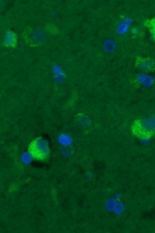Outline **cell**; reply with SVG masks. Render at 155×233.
<instances>
[{"label":"cell","instance_id":"3","mask_svg":"<svg viewBox=\"0 0 155 233\" xmlns=\"http://www.w3.org/2000/svg\"><path fill=\"white\" fill-rule=\"evenodd\" d=\"M58 141L63 146H70L73 142L72 137L67 134H62L58 137Z\"/></svg>","mask_w":155,"mask_h":233},{"label":"cell","instance_id":"12","mask_svg":"<svg viewBox=\"0 0 155 233\" xmlns=\"http://www.w3.org/2000/svg\"><path fill=\"white\" fill-rule=\"evenodd\" d=\"M87 178H90L91 177H92V174L91 173L88 174H87Z\"/></svg>","mask_w":155,"mask_h":233},{"label":"cell","instance_id":"6","mask_svg":"<svg viewBox=\"0 0 155 233\" xmlns=\"http://www.w3.org/2000/svg\"><path fill=\"white\" fill-rule=\"evenodd\" d=\"M154 78L152 76L149 75H145L142 81L141 84L144 87H149L151 86L154 82Z\"/></svg>","mask_w":155,"mask_h":233},{"label":"cell","instance_id":"4","mask_svg":"<svg viewBox=\"0 0 155 233\" xmlns=\"http://www.w3.org/2000/svg\"><path fill=\"white\" fill-rule=\"evenodd\" d=\"M46 37V34L42 30H37L34 32L33 38L36 42H42L45 40Z\"/></svg>","mask_w":155,"mask_h":233},{"label":"cell","instance_id":"11","mask_svg":"<svg viewBox=\"0 0 155 233\" xmlns=\"http://www.w3.org/2000/svg\"><path fill=\"white\" fill-rule=\"evenodd\" d=\"M145 75H146L144 73H140L138 74L137 76L136 77V80L137 82H139V83H141Z\"/></svg>","mask_w":155,"mask_h":233},{"label":"cell","instance_id":"8","mask_svg":"<svg viewBox=\"0 0 155 233\" xmlns=\"http://www.w3.org/2000/svg\"><path fill=\"white\" fill-rule=\"evenodd\" d=\"M15 36L13 33L8 32L7 33L5 39V42L9 45H12L15 42Z\"/></svg>","mask_w":155,"mask_h":233},{"label":"cell","instance_id":"2","mask_svg":"<svg viewBox=\"0 0 155 233\" xmlns=\"http://www.w3.org/2000/svg\"><path fill=\"white\" fill-rule=\"evenodd\" d=\"M53 71L56 82L58 83L63 82L65 79V74L61 67L58 65H55L53 67Z\"/></svg>","mask_w":155,"mask_h":233},{"label":"cell","instance_id":"10","mask_svg":"<svg viewBox=\"0 0 155 233\" xmlns=\"http://www.w3.org/2000/svg\"><path fill=\"white\" fill-rule=\"evenodd\" d=\"M32 156L30 152H26L23 156V160L24 162L28 163L30 162L32 159Z\"/></svg>","mask_w":155,"mask_h":233},{"label":"cell","instance_id":"9","mask_svg":"<svg viewBox=\"0 0 155 233\" xmlns=\"http://www.w3.org/2000/svg\"><path fill=\"white\" fill-rule=\"evenodd\" d=\"M108 43V46H106V51L108 52H112L114 51L116 48V45L113 41H110Z\"/></svg>","mask_w":155,"mask_h":233},{"label":"cell","instance_id":"7","mask_svg":"<svg viewBox=\"0 0 155 233\" xmlns=\"http://www.w3.org/2000/svg\"><path fill=\"white\" fill-rule=\"evenodd\" d=\"M154 63L151 60H147L142 63L140 68L142 70L145 71L148 70L153 66Z\"/></svg>","mask_w":155,"mask_h":233},{"label":"cell","instance_id":"5","mask_svg":"<svg viewBox=\"0 0 155 233\" xmlns=\"http://www.w3.org/2000/svg\"><path fill=\"white\" fill-rule=\"evenodd\" d=\"M130 27V26L122 21L118 25L117 28V30L118 33L119 34H124L127 32Z\"/></svg>","mask_w":155,"mask_h":233},{"label":"cell","instance_id":"1","mask_svg":"<svg viewBox=\"0 0 155 233\" xmlns=\"http://www.w3.org/2000/svg\"><path fill=\"white\" fill-rule=\"evenodd\" d=\"M49 152L48 144L45 140L40 139L32 146L30 153L32 156L39 158H46Z\"/></svg>","mask_w":155,"mask_h":233}]
</instances>
